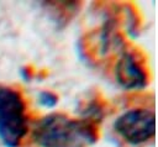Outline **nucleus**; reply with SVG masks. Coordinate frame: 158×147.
Masks as SVG:
<instances>
[{
    "label": "nucleus",
    "instance_id": "obj_1",
    "mask_svg": "<svg viewBox=\"0 0 158 147\" xmlns=\"http://www.w3.org/2000/svg\"><path fill=\"white\" fill-rule=\"evenodd\" d=\"M32 138L40 147H89L96 141V130L89 120L51 114L37 122Z\"/></svg>",
    "mask_w": 158,
    "mask_h": 147
},
{
    "label": "nucleus",
    "instance_id": "obj_2",
    "mask_svg": "<svg viewBox=\"0 0 158 147\" xmlns=\"http://www.w3.org/2000/svg\"><path fill=\"white\" fill-rule=\"evenodd\" d=\"M28 130L26 103L19 90L0 85V141L6 147H17Z\"/></svg>",
    "mask_w": 158,
    "mask_h": 147
},
{
    "label": "nucleus",
    "instance_id": "obj_3",
    "mask_svg": "<svg viewBox=\"0 0 158 147\" xmlns=\"http://www.w3.org/2000/svg\"><path fill=\"white\" fill-rule=\"evenodd\" d=\"M116 132L125 141L138 145L148 141L156 132V117L149 110L136 109L122 114L114 125Z\"/></svg>",
    "mask_w": 158,
    "mask_h": 147
},
{
    "label": "nucleus",
    "instance_id": "obj_4",
    "mask_svg": "<svg viewBox=\"0 0 158 147\" xmlns=\"http://www.w3.org/2000/svg\"><path fill=\"white\" fill-rule=\"evenodd\" d=\"M116 79L125 89H139L146 84V74L135 57L125 53L116 64Z\"/></svg>",
    "mask_w": 158,
    "mask_h": 147
}]
</instances>
